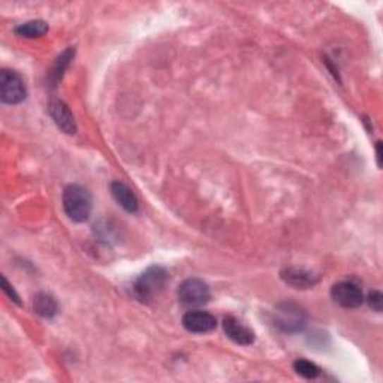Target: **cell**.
<instances>
[{
    "mask_svg": "<svg viewBox=\"0 0 383 383\" xmlns=\"http://www.w3.org/2000/svg\"><path fill=\"white\" fill-rule=\"evenodd\" d=\"M63 208L66 216L75 224L87 221L93 209L90 192L80 184H69L63 190Z\"/></svg>",
    "mask_w": 383,
    "mask_h": 383,
    "instance_id": "cell-1",
    "label": "cell"
},
{
    "mask_svg": "<svg viewBox=\"0 0 383 383\" xmlns=\"http://www.w3.org/2000/svg\"><path fill=\"white\" fill-rule=\"evenodd\" d=\"M168 281V273L162 267H152L135 281L133 292L141 301H152L164 291Z\"/></svg>",
    "mask_w": 383,
    "mask_h": 383,
    "instance_id": "cell-2",
    "label": "cell"
},
{
    "mask_svg": "<svg viewBox=\"0 0 383 383\" xmlns=\"http://www.w3.org/2000/svg\"><path fill=\"white\" fill-rule=\"evenodd\" d=\"M212 298V291L201 279L184 280L178 288V300L188 308H197L205 305Z\"/></svg>",
    "mask_w": 383,
    "mask_h": 383,
    "instance_id": "cell-3",
    "label": "cell"
},
{
    "mask_svg": "<svg viewBox=\"0 0 383 383\" xmlns=\"http://www.w3.org/2000/svg\"><path fill=\"white\" fill-rule=\"evenodd\" d=\"M0 97L8 105L21 104L28 97L26 84L16 71L4 69L0 73Z\"/></svg>",
    "mask_w": 383,
    "mask_h": 383,
    "instance_id": "cell-4",
    "label": "cell"
},
{
    "mask_svg": "<svg viewBox=\"0 0 383 383\" xmlns=\"http://www.w3.org/2000/svg\"><path fill=\"white\" fill-rule=\"evenodd\" d=\"M331 296L343 308H356L364 303L363 291L352 281H339L331 289Z\"/></svg>",
    "mask_w": 383,
    "mask_h": 383,
    "instance_id": "cell-5",
    "label": "cell"
},
{
    "mask_svg": "<svg viewBox=\"0 0 383 383\" xmlns=\"http://www.w3.org/2000/svg\"><path fill=\"white\" fill-rule=\"evenodd\" d=\"M183 327L193 334H207L217 327V319L208 312L190 310L183 316Z\"/></svg>",
    "mask_w": 383,
    "mask_h": 383,
    "instance_id": "cell-6",
    "label": "cell"
},
{
    "mask_svg": "<svg viewBox=\"0 0 383 383\" xmlns=\"http://www.w3.org/2000/svg\"><path fill=\"white\" fill-rule=\"evenodd\" d=\"M48 113L61 132H65L68 135H73L77 132L75 117H73L72 111L65 102L53 99V101L48 104Z\"/></svg>",
    "mask_w": 383,
    "mask_h": 383,
    "instance_id": "cell-7",
    "label": "cell"
},
{
    "mask_svg": "<svg viewBox=\"0 0 383 383\" xmlns=\"http://www.w3.org/2000/svg\"><path fill=\"white\" fill-rule=\"evenodd\" d=\"M277 327L283 331H298L304 325V313L293 304H281L277 310Z\"/></svg>",
    "mask_w": 383,
    "mask_h": 383,
    "instance_id": "cell-8",
    "label": "cell"
},
{
    "mask_svg": "<svg viewBox=\"0 0 383 383\" xmlns=\"http://www.w3.org/2000/svg\"><path fill=\"white\" fill-rule=\"evenodd\" d=\"M224 331L233 343H237L240 346H250L255 341L253 331L250 328H247L233 316H228L224 319Z\"/></svg>",
    "mask_w": 383,
    "mask_h": 383,
    "instance_id": "cell-9",
    "label": "cell"
},
{
    "mask_svg": "<svg viewBox=\"0 0 383 383\" xmlns=\"http://www.w3.org/2000/svg\"><path fill=\"white\" fill-rule=\"evenodd\" d=\"M111 193H113L117 204L121 208H125L128 213H137L138 212V208H140L138 197L135 196V193L126 186L125 183L114 181L113 184H111Z\"/></svg>",
    "mask_w": 383,
    "mask_h": 383,
    "instance_id": "cell-10",
    "label": "cell"
},
{
    "mask_svg": "<svg viewBox=\"0 0 383 383\" xmlns=\"http://www.w3.org/2000/svg\"><path fill=\"white\" fill-rule=\"evenodd\" d=\"M283 279H285L289 285L295 286V288H301V289H307L310 286H315L317 279L312 274L307 273L304 269H296V268H289L286 269L285 273H283Z\"/></svg>",
    "mask_w": 383,
    "mask_h": 383,
    "instance_id": "cell-11",
    "label": "cell"
},
{
    "mask_svg": "<svg viewBox=\"0 0 383 383\" xmlns=\"http://www.w3.org/2000/svg\"><path fill=\"white\" fill-rule=\"evenodd\" d=\"M33 308H35V312L38 313L39 316L47 317V319L54 317L57 315V312H59L57 301L53 298L51 295L44 293V292H41V293H38L35 296Z\"/></svg>",
    "mask_w": 383,
    "mask_h": 383,
    "instance_id": "cell-12",
    "label": "cell"
},
{
    "mask_svg": "<svg viewBox=\"0 0 383 383\" xmlns=\"http://www.w3.org/2000/svg\"><path fill=\"white\" fill-rule=\"evenodd\" d=\"M48 32V24L42 20H32L16 28V33L23 38H41Z\"/></svg>",
    "mask_w": 383,
    "mask_h": 383,
    "instance_id": "cell-13",
    "label": "cell"
},
{
    "mask_svg": "<svg viewBox=\"0 0 383 383\" xmlns=\"http://www.w3.org/2000/svg\"><path fill=\"white\" fill-rule=\"evenodd\" d=\"M295 372L305 379H316L320 375V368L307 360H296L293 364Z\"/></svg>",
    "mask_w": 383,
    "mask_h": 383,
    "instance_id": "cell-14",
    "label": "cell"
},
{
    "mask_svg": "<svg viewBox=\"0 0 383 383\" xmlns=\"http://www.w3.org/2000/svg\"><path fill=\"white\" fill-rule=\"evenodd\" d=\"M368 304L376 312H382V305H383V296L380 292L375 291L368 295Z\"/></svg>",
    "mask_w": 383,
    "mask_h": 383,
    "instance_id": "cell-15",
    "label": "cell"
},
{
    "mask_svg": "<svg viewBox=\"0 0 383 383\" xmlns=\"http://www.w3.org/2000/svg\"><path fill=\"white\" fill-rule=\"evenodd\" d=\"M2 286H4V291L9 295V298L12 300V301H14V303H17V304H20V296L16 293V291L14 289H12V286L9 285V283H8V280H6V277L4 276L2 277Z\"/></svg>",
    "mask_w": 383,
    "mask_h": 383,
    "instance_id": "cell-16",
    "label": "cell"
},
{
    "mask_svg": "<svg viewBox=\"0 0 383 383\" xmlns=\"http://www.w3.org/2000/svg\"><path fill=\"white\" fill-rule=\"evenodd\" d=\"M376 156H377V165H382V142L379 141L376 144Z\"/></svg>",
    "mask_w": 383,
    "mask_h": 383,
    "instance_id": "cell-17",
    "label": "cell"
}]
</instances>
